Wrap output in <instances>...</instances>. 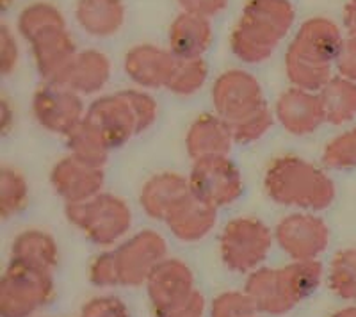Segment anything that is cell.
Listing matches in <instances>:
<instances>
[{
  "instance_id": "1",
  "label": "cell",
  "mask_w": 356,
  "mask_h": 317,
  "mask_svg": "<svg viewBox=\"0 0 356 317\" xmlns=\"http://www.w3.org/2000/svg\"><path fill=\"white\" fill-rule=\"evenodd\" d=\"M342 157L351 161V163H356V132L353 136H349L348 141L344 143V147H342Z\"/></svg>"
}]
</instances>
